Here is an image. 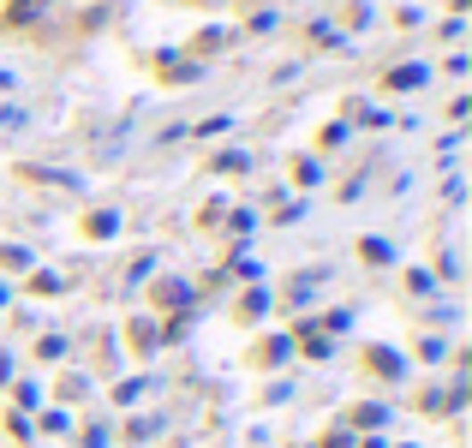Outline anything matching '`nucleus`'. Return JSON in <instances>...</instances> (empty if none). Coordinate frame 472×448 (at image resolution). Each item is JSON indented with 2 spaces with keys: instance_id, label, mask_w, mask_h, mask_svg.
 <instances>
[{
  "instance_id": "nucleus-1",
  "label": "nucleus",
  "mask_w": 472,
  "mask_h": 448,
  "mask_svg": "<svg viewBox=\"0 0 472 448\" xmlns=\"http://www.w3.org/2000/svg\"><path fill=\"white\" fill-rule=\"evenodd\" d=\"M37 12V0H12V19H30Z\"/></svg>"
}]
</instances>
